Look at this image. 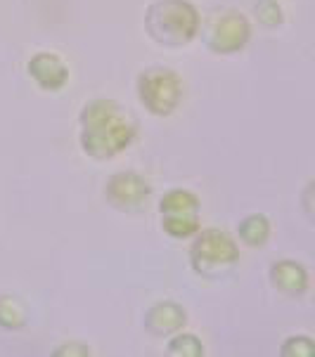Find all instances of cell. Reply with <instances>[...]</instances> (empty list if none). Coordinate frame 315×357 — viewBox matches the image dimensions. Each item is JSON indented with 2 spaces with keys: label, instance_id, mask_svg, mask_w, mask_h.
I'll return each mask as SVG.
<instances>
[{
  "label": "cell",
  "instance_id": "cell-1",
  "mask_svg": "<svg viewBox=\"0 0 315 357\" xmlns=\"http://www.w3.org/2000/svg\"><path fill=\"white\" fill-rule=\"evenodd\" d=\"M78 142L83 154L95 161H112L114 156L124 154L138 137L135 119L112 98L90 100L78 114Z\"/></svg>",
  "mask_w": 315,
  "mask_h": 357
},
{
  "label": "cell",
  "instance_id": "cell-2",
  "mask_svg": "<svg viewBox=\"0 0 315 357\" xmlns=\"http://www.w3.org/2000/svg\"><path fill=\"white\" fill-rule=\"evenodd\" d=\"M202 15L190 0H154L145 10V31L156 45L185 47L199 36Z\"/></svg>",
  "mask_w": 315,
  "mask_h": 357
},
{
  "label": "cell",
  "instance_id": "cell-3",
  "mask_svg": "<svg viewBox=\"0 0 315 357\" xmlns=\"http://www.w3.org/2000/svg\"><path fill=\"white\" fill-rule=\"evenodd\" d=\"M242 251L237 239L226 229H199L190 244V268L204 280H218L240 263Z\"/></svg>",
  "mask_w": 315,
  "mask_h": 357
},
{
  "label": "cell",
  "instance_id": "cell-4",
  "mask_svg": "<svg viewBox=\"0 0 315 357\" xmlns=\"http://www.w3.org/2000/svg\"><path fill=\"white\" fill-rule=\"evenodd\" d=\"M138 100L152 116H171L185 98V83L171 66H149L138 74Z\"/></svg>",
  "mask_w": 315,
  "mask_h": 357
},
{
  "label": "cell",
  "instance_id": "cell-5",
  "mask_svg": "<svg viewBox=\"0 0 315 357\" xmlns=\"http://www.w3.org/2000/svg\"><path fill=\"white\" fill-rule=\"evenodd\" d=\"M149 197H152V185L138 171L112 173L105 183L107 204L121 213H133V211L142 208Z\"/></svg>",
  "mask_w": 315,
  "mask_h": 357
},
{
  "label": "cell",
  "instance_id": "cell-6",
  "mask_svg": "<svg viewBox=\"0 0 315 357\" xmlns=\"http://www.w3.org/2000/svg\"><path fill=\"white\" fill-rule=\"evenodd\" d=\"M251 22L244 12L228 10L214 22L207 36V47L214 54H237L251 40Z\"/></svg>",
  "mask_w": 315,
  "mask_h": 357
},
{
  "label": "cell",
  "instance_id": "cell-7",
  "mask_svg": "<svg viewBox=\"0 0 315 357\" xmlns=\"http://www.w3.org/2000/svg\"><path fill=\"white\" fill-rule=\"evenodd\" d=\"M27 74L31 76V81L41 90H45V93H57V90H62L71 78L69 64H66L57 52H50V50H41L31 54V59H29V64H27Z\"/></svg>",
  "mask_w": 315,
  "mask_h": 357
},
{
  "label": "cell",
  "instance_id": "cell-8",
  "mask_svg": "<svg viewBox=\"0 0 315 357\" xmlns=\"http://www.w3.org/2000/svg\"><path fill=\"white\" fill-rule=\"evenodd\" d=\"M268 280L275 291L289 296V298H299L311 287V275H308L306 265L292 258L275 260L268 270Z\"/></svg>",
  "mask_w": 315,
  "mask_h": 357
},
{
  "label": "cell",
  "instance_id": "cell-9",
  "mask_svg": "<svg viewBox=\"0 0 315 357\" xmlns=\"http://www.w3.org/2000/svg\"><path fill=\"white\" fill-rule=\"evenodd\" d=\"M187 324L185 307L175 301H159L145 312V329L156 338L173 336Z\"/></svg>",
  "mask_w": 315,
  "mask_h": 357
},
{
  "label": "cell",
  "instance_id": "cell-10",
  "mask_svg": "<svg viewBox=\"0 0 315 357\" xmlns=\"http://www.w3.org/2000/svg\"><path fill=\"white\" fill-rule=\"evenodd\" d=\"M272 234V222L265 213H249L237 222V237L249 249H263Z\"/></svg>",
  "mask_w": 315,
  "mask_h": 357
},
{
  "label": "cell",
  "instance_id": "cell-11",
  "mask_svg": "<svg viewBox=\"0 0 315 357\" xmlns=\"http://www.w3.org/2000/svg\"><path fill=\"white\" fill-rule=\"evenodd\" d=\"M199 211H202V199L192 190H185V187L168 190L166 195L159 199L161 215H192V213H199Z\"/></svg>",
  "mask_w": 315,
  "mask_h": 357
},
{
  "label": "cell",
  "instance_id": "cell-12",
  "mask_svg": "<svg viewBox=\"0 0 315 357\" xmlns=\"http://www.w3.org/2000/svg\"><path fill=\"white\" fill-rule=\"evenodd\" d=\"M29 324V307L20 296H0V329L20 331Z\"/></svg>",
  "mask_w": 315,
  "mask_h": 357
},
{
  "label": "cell",
  "instance_id": "cell-13",
  "mask_svg": "<svg viewBox=\"0 0 315 357\" xmlns=\"http://www.w3.org/2000/svg\"><path fill=\"white\" fill-rule=\"evenodd\" d=\"M161 229L163 234L173 239H192L202 229L199 213L192 215H161Z\"/></svg>",
  "mask_w": 315,
  "mask_h": 357
},
{
  "label": "cell",
  "instance_id": "cell-14",
  "mask_svg": "<svg viewBox=\"0 0 315 357\" xmlns=\"http://www.w3.org/2000/svg\"><path fill=\"white\" fill-rule=\"evenodd\" d=\"M204 353H207V348H204L202 338L183 329L175 331L166 346V355L171 357H202Z\"/></svg>",
  "mask_w": 315,
  "mask_h": 357
},
{
  "label": "cell",
  "instance_id": "cell-15",
  "mask_svg": "<svg viewBox=\"0 0 315 357\" xmlns=\"http://www.w3.org/2000/svg\"><path fill=\"white\" fill-rule=\"evenodd\" d=\"M254 17L265 29H280L284 24V10L277 0H258L254 5Z\"/></svg>",
  "mask_w": 315,
  "mask_h": 357
},
{
  "label": "cell",
  "instance_id": "cell-16",
  "mask_svg": "<svg viewBox=\"0 0 315 357\" xmlns=\"http://www.w3.org/2000/svg\"><path fill=\"white\" fill-rule=\"evenodd\" d=\"M282 357H315V338L306 334H296L284 338L280 346Z\"/></svg>",
  "mask_w": 315,
  "mask_h": 357
},
{
  "label": "cell",
  "instance_id": "cell-17",
  "mask_svg": "<svg viewBox=\"0 0 315 357\" xmlns=\"http://www.w3.org/2000/svg\"><path fill=\"white\" fill-rule=\"evenodd\" d=\"M93 353V348L83 341H64L52 350L54 357H88Z\"/></svg>",
  "mask_w": 315,
  "mask_h": 357
}]
</instances>
